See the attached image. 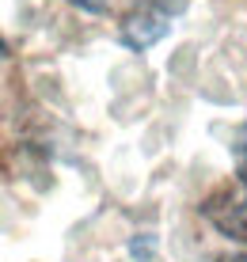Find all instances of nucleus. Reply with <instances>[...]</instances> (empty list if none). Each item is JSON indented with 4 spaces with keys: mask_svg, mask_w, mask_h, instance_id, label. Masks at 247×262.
Instances as JSON below:
<instances>
[{
    "mask_svg": "<svg viewBox=\"0 0 247 262\" xmlns=\"http://www.w3.org/2000/svg\"><path fill=\"white\" fill-rule=\"evenodd\" d=\"M232 152H236V171H240V183H247V125H240Z\"/></svg>",
    "mask_w": 247,
    "mask_h": 262,
    "instance_id": "7ed1b4c3",
    "label": "nucleus"
},
{
    "mask_svg": "<svg viewBox=\"0 0 247 262\" xmlns=\"http://www.w3.org/2000/svg\"><path fill=\"white\" fill-rule=\"evenodd\" d=\"M4 53H8V42H4V34H0V61H4Z\"/></svg>",
    "mask_w": 247,
    "mask_h": 262,
    "instance_id": "423d86ee",
    "label": "nucleus"
},
{
    "mask_svg": "<svg viewBox=\"0 0 247 262\" xmlns=\"http://www.w3.org/2000/svg\"><path fill=\"white\" fill-rule=\"evenodd\" d=\"M217 262H247V251H240V255H221Z\"/></svg>",
    "mask_w": 247,
    "mask_h": 262,
    "instance_id": "39448f33",
    "label": "nucleus"
},
{
    "mask_svg": "<svg viewBox=\"0 0 247 262\" xmlns=\"http://www.w3.org/2000/svg\"><path fill=\"white\" fill-rule=\"evenodd\" d=\"M171 34V12L163 4H137L130 12L122 15V23H118V42H122L126 50H152L156 42H163Z\"/></svg>",
    "mask_w": 247,
    "mask_h": 262,
    "instance_id": "f03ea898",
    "label": "nucleus"
},
{
    "mask_svg": "<svg viewBox=\"0 0 247 262\" xmlns=\"http://www.w3.org/2000/svg\"><path fill=\"white\" fill-rule=\"evenodd\" d=\"M198 209H202V216L221 236L236 239V243H247V183L228 179V183L213 186V190L202 198Z\"/></svg>",
    "mask_w": 247,
    "mask_h": 262,
    "instance_id": "f257e3e1",
    "label": "nucleus"
},
{
    "mask_svg": "<svg viewBox=\"0 0 247 262\" xmlns=\"http://www.w3.org/2000/svg\"><path fill=\"white\" fill-rule=\"evenodd\" d=\"M72 8H80V12H88V15H103L107 8H111V0H69Z\"/></svg>",
    "mask_w": 247,
    "mask_h": 262,
    "instance_id": "20e7f679",
    "label": "nucleus"
}]
</instances>
